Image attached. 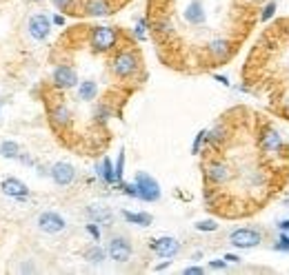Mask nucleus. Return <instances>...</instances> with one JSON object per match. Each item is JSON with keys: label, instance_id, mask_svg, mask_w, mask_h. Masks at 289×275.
<instances>
[{"label": "nucleus", "instance_id": "b1692460", "mask_svg": "<svg viewBox=\"0 0 289 275\" xmlns=\"http://www.w3.org/2000/svg\"><path fill=\"white\" fill-rule=\"evenodd\" d=\"M276 7H278V4L276 2H274V0H272V2H267V4H265V7H260V22H267V20H272V18H274V13H276Z\"/></svg>", "mask_w": 289, "mask_h": 275}, {"label": "nucleus", "instance_id": "f3484780", "mask_svg": "<svg viewBox=\"0 0 289 275\" xmlns=\"http://www.w3.org/2000/svg\"><path fill=\"white\" fill-rule=\"evenodd\" d=\"M87 215L96 224H105V222L111 220V208L105 205H92V206H87Z\"/></svg>", "mask_w": 289, "mask_h": 275}, {"label": "nucleus", "instance_id": "7c9ffc66", "mask_svg": "<svg viewBox=\"0 0 289 275\" xmlns=\"http://www.w3.org/2000/svg\"><path fill=\"white\" fill-rule=\"evenodd\" d=\"M87 233L89 235H92V238L94 240H100V229H98V224H96V222H92V224H87Z\"/></svg>", "mask_w": 289, "mask_h": 275}, {"label": "nucleus", "instance_id": "ddd939ff", "mask_svg": "<svg viewBox=\"0 0 289 275\" xmlns=\"http://www.w3.org/2000/svg\"><path fill=\"white\" fill-rule=\"evenodd\" d=\"M183 16H185V20H187L189 25H193V27L205 25L207 11H205V4H202V0H189V4L185 7Z\"/></svg>", "mask_w": 289, "mask_h": 275}, {"label": "nucleus", "instance_id": "c9c22d12", "mask_svg": "<svg viewBox=\"0 0 289 275\" xmlns=\"http://www.w3.org/2000/svg\"><path fill=\"white\" fill-rule=\"evenodd\" d=\"M225 260H227V262H231V264L240 262V258H238V255H234V253H225Z\"/></svg>", "mask_w": 289, "mask_h": 275}, {"label": "nucleus", "instance_id": "aec40b11", "mask_svg": "<svg viewBox=\"0 0 289 275\" xmlns=\"http://www.w3.org/2000/svg\"><path fill=\"white\" fill-rule=\"evenodd\" d=\"M98 96V84L94 80H85L78 84V98L80 100H94Z\"/></svg>", "mask_w": 289, "mask_h": 275}, {"label": "nucleus", "instance_id": "4468645a", "mask_svg": "<svg viewBox=\"0 0 289 275\" xmlns=\"http://www.w3.org/2000/svg\"><path fill=\"white\" fill-rule=\"evenodd\" d=\"M49 29H51V20L45 16V13H36V16L29 18L31 38H36V40H45V38L49 36Z\"/></svg>", "mask_w": 289, "mask_h": 275}, {"label": "nucleus", "instance_id": "423d86ee", "mask_svg": "<svg viewBox=\"0 0 289 275\" xmlns=\"http://www.w3.org/2000/svg\"><path fill=\"white\" fill-rule=\"evenodd\" d=\"M229 178H231V171H229V167H227L222 160H211V162L205 164V180L209 184L220 187V184L229 182Z\"/></svg>", "mask_w": 289, "mask_h": 275}, {"label": "nucleus", "instance_id": "c756f323", "mask_svg": "<svg viewBox=\"0 0 289 275\" xmlns=\"http://www.w3.org/2000/svg\"><path fill=\"white\" fill-rule=\"evenodd\" d=\"M205 136H207V131H198L196 140H193V146H192V153H198V151H200V144H202V140H205Z\"/></svg>", "mask_w": 289, "mask_h": 275}, {"label": "nucleus", "instance_id": "bb28decb", "mask_svg": "<svg viewBox=\"0 0 289 275\" xmlns=\"http://www.w3.org/2000/svg\"><path fill=\"white\" fill-rule=\"evenodd\" d=\"M196 229H198V231H209V233H211V231L218 229V224H216L214 220H200V222L196 224Z\"/></svg>", "mask_w": 289, "mask_h": 275}, {"label": "nucleus", "instance_id": "f03ea898", "mask_svg": "<svg viewBox=\"0 0 289 275\" xmlns=\"http://www.w3.org/2000/svg\"><path fill=\"white\" fill-rule=\"evenodd\" d=\"M263 231L252 229V226H243V229H236L229 233V244L236 249H254L263 242Z\"/></svg>", "mask_w": 289, "mask_h": 275}, {"label": "nucleus", "instance_id": "c85d7f7f", "mask_svg": "<svg viewBox=\"0 0 289 275\" xmlns=\"http://www.w3.org/2000/svg\"><path fill=\"white\" fill-rule=\"evenodd\" d=\"M120 189L127 193L129 198H138V189H136V184H125V182H120Z\"/></svg>", "mask_w": 289, "mask_h": 275}, {"label": "nucleus", "instance_id": "e433bc0d", "mask_svg": "<svg viewBox=\"0 0 289 275\" xmlns=\"http://www.w3.org/2000/svg\"><path fill=\"white\" fill-rule=\"evenodd\" d=\"M278 231H289V217H287V220L278 222Z\"/></svg>", "mask_w": 289, "mask_h": 275}, {"label": "nucleus", "instance_id": "0eeeda50", "mask_svg": "<svg viewBox=\"0 0 289 275\" xmlns=\"http://www.w3.org/2000/svg\"><path fill=\"white\" fill-rule=\"evenodd\" d=\"M38 229L45 231V233H63L67 229V222H65L63 215L54 211H45L38 215Z\"/></svg>", "mask_w": 289, "mask_h": 275}, {"label": "nucleus", "instance_id": "9d476101", "mask_svg": "<svg viewBox=\"0 0 289 275\" xmlns=\"http://www.w3.org/2000/svg\"><path fill=\"white\" fill-rule=\"evenodd\" d=\"M231 51H234V47H231V42L227 38H211L207 42V54L211 56L214 63H225L231 56Z\"/></svg>", "mask_w": 289, "mask_h": 275}, {"label": "nucleus", "instance_id": "9b49d317", "mask_svg": "<svg viewBox=\"0 0 289 275\" xmlns=\"http://www.w3.org/2000/svg\"><path fill=\"white\" fill-rule=\"evenodd\" d=\"M151 251L154 253H158L160 258H176L178 253H181V242H178L176 238H158V240H151Z\"/></svg>", "mask_w": 289, "mask_h": 275}, {"label": "nucleus", "instance_id": "412c9836", "mask_svg": "<svg viewBox=\"0 0 289 275\" xmlns=\"http://www.w3.org/2000/svg\"><path fill=\"white\" fill-rule=\"evenodd\" d=\"M122 217H125L129 224H138V226H149L154 222V217L149 213H131V211H122Z\"/></svg>", "mask_w": 289, "mask_h": 275}, {"label": "nucleus", "instance_id": "a19ab883", "mask_svg": "<svg viewBox=\"0 0 289 275\" xmlns=\"http://www.w3.org/2000/svg\"><path fill=\"white\" fill-rule=\"evenodd\" d=\"M247 2H260V0H247Z\"/></svg>", "mask_w": 289, "mask_h": 275}, {"label": "nucleus", "instance_id": "a211bd4d", "mask_svg": "<svg viewBox=\"0 0 289 275\" xmlns=\"http://www.w3.org/2000/svg\"><path fill=\"white\" fill-rule=\"evenodd\" d=\"M49 118H51V122H54V127H67L69 122H72V111L67 109V104H56V107L51 109Z\"/></svg>", "mask_w": 289, "mask_h": 275}, {"label": "nucleus", "instance_id": "f704fd0d", "mask_svg": "<svg viewBox=\"0 0 289 275\" xmlns=\"http://www.w3.org/2000/svg\"><path fill=\"white\" fill-rule=\"evenodd\" d=\"M183 273H185V275H202L205 271H202L200 267H187V269H185Z\"/></svg>", "mask_w": 289, "mask_h": 275}, {"label": "nucleus", "instance_id": "58836bf2", "mask_svg": "<svg viewBox=\"0 0 289 275\" xmlns=\"http://www.w3.org/2000/svg\"><path fill=\"white\" fill-rule=\"evenodd\" d=\"M169 264H172V260H167V262H163V264H158V267H156V271H163V269H167Z\"/></svg>", "mask_w": 289, "mask_h": 275}, {"label": "nucleus", "instance_id": "2f4dec72", "mask_svg": "<svg viewBox=\"0 0 289 275\" xmlns=\"http://www.w3.org/2000/svg\"><path fill=\"white\" fill-rule=\"evenodd\" d=\"M96 118H98L100 122H107V118H109V109L105 107V104H100V107L96 109Z\"/></svg>", "mask_w": 289, "mask_h": 275}, {"label": "nucleus", "instance_id": "7ed1b4c3", "mask_svg": "<svg viewBox=\"0 0 289 275\" xmlns=\"http://www.w3.org/2000/svg\"><path fill=\"white\" fill-rule=\"evenodd\" d=\"M134 184H136V189H138L140 200H145V202L160 200V184L156 182L149 173L138 171V173H136V178H134Z\"/></svg>", "mask_w": 289, "mask_h": 275}, {"label": "nucleus", "instance_id": "5701e85b", "mask_svg": "<svg viewBox=\"0 0 289 275\" xmlns=\"http://www.w3.org/2000/svg\"><path fill=\"white\" fill-rule=\"evenodd\" d=\"M0 153H2L4 158H18V144L11 140L2 142V144H0Z\"/></svg>", "mask_w": 289, "mask_h": 275}, {"label": "nucleus", "instance_id": "4c0bfd02", "mask_svg": "<svg viewBox=\"0 0 289 275\" xmlns=\"http://www.w3.org/2000/svg\"><path fill=\"white\" fill-rule=\"evenodd\" d=\"M54 25H60V27L65 25V18L60 16V13H58V16H54Z\"/></svg>", "mask_w": 289, "mask_h": 275}, {"label": "nucleus", "instance_id": "a878e982", "mask_svg": "<svg viewBox=\"0 0 289 275\" xmlns=\"http://www.w3.org/2000/svg\"><path fill=\"white\" fill-rule=\"evenodd\" d=\"M122 173H125V149H120L118 160H116V180H118V184L122 182Z\"/></svg>", "mask_w": 289, "mask_h": 275}, {"label": "nucleus", "instance_id": "2eb2a0df", "mask_svg": "<svg viewBox=\"0 0 289 275\" xmlns=\"http://www.w3.org/2000/svg\"><path fill=\"white\" fill-rule=\"evenodd\" d=\"M0 189H2V193H7V196H11V198H18V200H25V198L29 196V189H27V184H22L20 180H16V178L2 180Z\"/></svg>", "mask_w": 289, "mask_h": 275}, {"label": "nucleus", "instance_id": "cd10ccee", "mask_svg": "<svg viewBox=\"0 0 289 275\" xmlns=\"http://www.w3.org/2000/svg\"><path fill=\"white\" fill-rule=\"evenodd\" d=\"M145 27H147V22H145V20H138V25H136V29H134L136 40H145V38H147V34H145Z\"/></svg>", "mask_w": 289, "mask_h": 275}, {"label": "nucleus", "instance_id": "473e14b6", "mask_svg": "<svg viewBox=\"0 0 289 275\" xmlns=\"http://www.w3.org/2000/svg\"><path fill=\"white\" fill-rule=\"evenodd\" d=\"M51 2L56 4V7L60 9V11H67V9H72V4H74V0H51Z\"/></svg>", "mask_w": 289, "mask_h": 275}, {"label": "nucleus", "instance_id": "72a5a7b5", "mask_svg": "<svg viewBox=\"0 0 289 275\" xmlns=\"http://www.w3.org/2000/svg\"><path fill=\"white\" fill-rule=\"evenodd\" d=\"M227 264H229V262H227V260L222 258V260H211L209 267H211V269H227Z\"/></svg>", "mask_w": 289, "mask_h": 275}, {"label": "nucleus", "instance_id": "f257e3e1", "mask_svg": "<svg viewBox=\"0 0 289 275\" xmlns=\"http://www.w3.org/2000/svg\"><path fill=\"white\" fill-rule=\"evenodd\" d=\"M256 144L263 151L267 158H285L289 153L287 142L283 134L272 125V122H263L258 125V131H256Z\"/></svg>", "mask_w": 289, "mask_h": 275}, {"label": "nucleus", "instance_id": "6ab92c4d", "mask_svg": "<svg viewBox=\"0 0 289 275\" xmlns=\"http://www.w3.org/2000/svg\"><path fill=\"white\" fill-rule=\"evenodd\" d=\"M96 175L105 184L118 182V180H116V167L111 164V160H109V158H105V160H102V164H98V167H96Z\"/></svg>", "mask_w": 289, "mask_h": 275}, {"label": "nucleus", "instance_id": "393cba45", "mask_svg": "<svg viewBox=\"0 0 289 275\" xmlns=\"http://www.w3.org/2000/svg\"><path fill=\"white\" fill-rule=\"evenodd\" d=\"M274 251L289 253V233H287V231H281V233H278V240H276V244H274Z\"/></svg>", "mask_w": 289, "mask_h": 275}, {"label": "nucleus", "instance_id": "ea45409f", "mask_svg": "<svg viewBox=\"0 0 289 275\" xmlns=\"http://www.w3.org/2000/svg\"><path fill=\"white\" fill-rule=\"evenodd\" d=\"M216 80H218V82H220V84H229V80H227L225 75H216Z\"/></svg>", "mask_w": 289, "mask_h": 275}, {"label": "nucleus", "instance_id": "1a4fd4ad", "mask_svg": "<svg viewBox=\"0 0 289 275\" xmlns=\"http://www.w3.org/2000/svg\"><path fill=\"white\" fill-rule=\"evenodd\" d=\"M131 242L127 240V238H111V242H109V246H107V253H109V258L113 260V262H127V260L131 258Z\"/></svg>", "mask_w": 289, "mask_h": 275}, {"label": "nucleus", "instance_id": "dca6fc26", "mask_svg": "<svg viewBox=\"0 0 289 275\" xmlns=\"http://www.w3.org/2000/svg\"><path fill=\"white\" fill-rule=\"evenodd\" d=\"M85 13H89V16H109L111 4H109V0H85Z\"/></svg>", "mask_w": 289, "mask_h": 275}, {"label": "nucleus", "instance_id": "4be33fe9", "mask_svg": "<svg viewBox=\"0 0 289 275\" xmlns=\"http://www.w3.org/2000/svg\"><path fill=\"white\" fill-rule=\"evenodd\" d=\"M105 249L102 246H98V244H94V246H89L87 251H85V258H87V262H92V264H102L105 262Z\"/></svg>", "mask_w": 289, "mask_h": 275}, {"label": "nucleus", "instance_id": "6e6552de", "mask_svg": "<svg viewBox=\"0 0 289 275\" xmlns=\"http://www.w3.org/2000/svg\"><path fill=\"white\" fill-rule=\"evenodd\" d=\"M51 82L58 89H72L78 84V73H76V69L69 67V65H58V67L54 69Z\"/></svg>", "mask_w": 289, "mask_h": 275}, {"label": "nucleus", "instance_id": "f8f14e48", "mask_svg": "<svg viewBox=\"0 0 289 275\" xmlns=\"http://www.w3.org/2000/svg\"><path fill=\"white\" fill-rule=\"evenodd\" d=\"M49 175L58 187H69V184L76 180V169L69 162H56L54 167H51Z\"/></svg>", "mask_w": 289, "mask_h": 275}, {"label": "nucleus", "instance_id": "39448f33", "mask_svg": "<svg viewBox=\"0 0 289 275\" xmlns=\"http://www.w3.org/2000/svg\"><path fill=\"white\" fill-rule=\"evenodd\" d=\"M118 42V31L111 27H94L92 29V47L98 51H109Z\"/></svg>", "mask_w": 289, "mask_h": 275}, {"label": "nucleus", "instance_id": "20e7f679", "mask_svg": "<svg viewBox=\"0 0 289 275\" xmlns=\"http://www.w3.org/2000/svg\"><path fill=\"white\" fill-rule=\"evenodd\" d=\"M113 73L118 75V78H129V75L136 73V69H138V58H136L134 51H120V54L113 58Z\"/></svg>", "mask_w": 289, "mask_h": 275}]
</instances>
